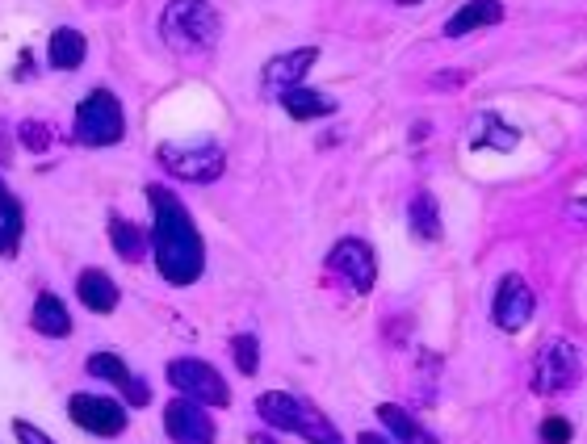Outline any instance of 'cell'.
Returning <instances> with one entry per match:
<instances>
[{
	"mask_svg": "<svg viewBox=\"0 0 587 444\" xmlns=\"http://www.w3.org/2000/svg\"><path fill=\"white\" fill-rule=\"evenodd\" d=\"M378 424H382L390 436H395L399 444H441L437 436H432L428 428H420L416 419H411L403 407H395V403H382V407H378Z\"/></svg>",
	"mask_w": 587,
	"mask_h": 444,
	"instance_id": "20",
	"label": "cell"
},
{
	"mask_svg": "<svg viewBox=\"0 0 587 444\" xmlns=\"http://www.w3.org/2000/svg\"><path fill=\"white\" fill-rule=\"evenodd\" d=\"M168 377V386L177 390L181 398H189V403H198V407H227L231 403V390H227V377L198 361V357H177V361H168L164 369Z\"/></svg>",
	"mask_w": 587,
	"mask_h": 444,
	"instance_id": "5",
	"label": "cell"
},
{
	"mask_svg": "<svg viewBox=\"0 0 587 444\" xmlns=\"http://www.w3.org/2000/svg\"><path fill=\"white\" fill-rule=\"evenodd\" d=\"M357 444H395V440H386L382 432H361V436H357Z\"/></svg>",
	"mask_w": 587,
	"mask_h": 444,
	"instance_id": "32",
	"label": "cell"
},
{
	"mask_svg": "<svg viewBox=\"0 0 587 444\" xmlns=\"http://www.w3.org/2000/svg\"><path fill=\"white\" fill-rule=\"evenodd\" d=\"M328 269L349 285L353 294H369L378 281V256L365 239H340L336 248L328 252Z\"/></svg>",
	"mask_w": 587,
	"mask_h": 444,
	"instance_id": "8",
	"label": "cell"
},
{
	"mask_svg": "<svg viewBox=\"0 0 587 444\" xmlns=\"http://www.w3.org/2000/svg\"><path fill=\"white\" fill-rule=\"evenodd\" d=\"M84 369H89V377H97V382H110V386H118V390H126L130 377H135V373L126 369V361L118 357V352H93Z\"/></svg>",
	"mask_w": 587,
	"mask_h": 444,
	"instance_id": "22",
	"label": "cell"
},
{
	"mask_svg": "<svg viewBox=\"0 0 587 444\" xmlns=\"http://www.w3.org/2000/svg\"><path fill=\"white\" fill-rule=\"evenodd\" d=\"M21 231H26V214H21V202L9 193V185L0 181V256H17L21 248Z\"/></svg>",
	"mask_w": 587,
	"mask_h": 444,
	"instance_id": "19",
	"label": "cell"
},
{
	"mask_svg": "<svg viewBox=\"0 0 587 444\" xmlns=\"http://www.w3.org/2000/svg\"><path fill=\"white\" fill-rule=\"evenodd\" d=\"M302 407H307V403H298V398L286 394V390H269V394H260V398H256V415H260V424L273 428V432H290V436H298Z\"/></svg>",
	"mask_w": 587,
	"mask_h": 444,
	"instance_id": "12",
	"label": "cell"
},
{
	"mask_svg": "<svg viewBox=\"0 0 587 444\" xmlns=\"http://www.w3.org/2000/svg\"><path fill=\"white\" fill-rule=\"evenodd\" d=\"M160 38L177 55H210L223 38V17L206 0H168L160 13Z\"/></svg>",
	"mask_w": 587,
	"mask_h": 444,
	"instance_id": "2",
	"label": "cell"
},
{
	"mask_svg": "<svg viewBox=\"0 0 587 444\" xmlns=\"http://www.w3.org/2000/svg\"><path fill=\"white\" fill-rule=\"evenodd\" d=\"M126 135V109L110 88H93L76 105V143L84 147H114Z\"/></svg>",
	"mask_w": 587,
	"mask_h": 444,
	"instance_id": "3",
	"label": "cell"
},
{
	"mask_svg": "<svg viewBox=\"0 0 587 444\" xmlns=\"http://www.w3.org/2000/svg\"><path fill=\"white\" fill-rule=\"evenodd\" d=\"M76 298L84 302V310H93V315H110V310L118 306V285L105 269H80Z\"/></svg>",
	"mask_w": 587,
	"mask_h": 444,
	"instance_id": "14",
	"label": "cell"
},
{
	"mask_svg": "<svg viewBox=\"0 0 587 444\" xmlns=\"http://www.w3.org/2000/svg\"><path fill=\"white\" fill-rule=\"evenodd\" d=\"M504 21V5L499 0H466V5L445 21V38H466L474 30H487Z\"/></svg>",
	"mask_w": 587,
	"mask_h": 444,
	"instance_id": "13",
	"label": "cell"
},
{
	"mask_svg": "<svg viewBox=\"0 0 587 444\" xmlns=\"http://www.w3.org/2000/svg\"><path fill=\"white\" fill-rule=\"evenodd\" d=\"M30 323H34L38 336H47V340H68V336H72V315H68V306H63L51 290L34 298Z\"/></svg>",
	"mask_w": 587,
	"mask_h": 444,
	"instance_id": "16",
	"label": "cell"
},
{
	"mask_svg": "<svg viewBox=\"0 0 587 444\" xmlns=\"http://www.w3.org/2000/svg\"><path fill=\"white\" fill-rule=\"evenodd\" d=\"M13 432H17L21 444H55L47 432H38V428L30 424V419H13Z\"/></svg>",
	"mask_w": 587,
	"mask_h": 444,
	"instance_id": "29",
	"label": "cell"
},
{
	"mask_svg": "<svg viewBox=\"0 0 587 444\" xmlns=\"http://www.w3.org/2000/svg\"><path fill=\"white\" fill-rule=\"evenodd\" d=\"M110 248L126 260V264H139L147 256V231L139 227V222H130V218H110Z\"/></svg>",
	"mask_w": 587,
	"mask_h": 444,
	"instance_id": "21",
	"label": "cell"
},
{
	"mask_svg": "<svg viewBox=\"0 0 587 444\" xmlns=\"http://www.w3.org/2000/svg\"><path fill=\"white\" fill-rule=\"evenodd\" d=\"M231 357H235V369H239V373L252 377V373L260 369V340L248 336V331H239V336L231 340Z\"/></svg>",
	"mask_w": 587,
	"mask_h": 444,
	"instance_id": "24",
	"label": "cell"
},
{
	"mask_svg": "<svg viewBox=\"0 0 587 444\" xmlns=\"http://www.w3.org/2000/svg\"><path fill=\"white\" fill-rule=\"evenodd\" d=\"M533 310H537V298H533V285L520 277V273H504L495 285V298H491V319L499 323V331H520L533 323Z\"/></svg>",
	"mask_w": 587,
	"mask_h": 444,
	"instance_id": "9",
	"label": "cell"
},
{
	"mask_svg": "<svg viewBox=\"0 0 587 444\" xmlns=\"http://www.w3.org/2000/svg\"><path fill=\"white\" fill-rule=\"evenodd\" d=\"M9 160H13V155H9V126L0 122V164H9Z\"/></svg>",
	"mask_w": 587,
	"mask_h": 444,
	"instance_id": "31",
	"label": "cell"
},
{
	"mask_svg": "<svg viewBox=\"0 0 587 444\" xmlns=\"http://www.w3.org/2000/svg\"><path fill=\"white\" fill-rule=\"evenodd\" d=\"M164 432L172 444H214V424H210L206 407L189 403L181 394L164 407Z\"/></svg>",
	"mask_w": 587,
	"mask_h": 444,
	"instance_id": "10",
	"label": "cell"
},
{
	"mask_svg": "<svg viewBox=\"0 0 587 444\" xmlns=\"http://www.w3.org/2000/svg\"><path fill=\"white\" fill-rule=\"evenodd\" d=\"M277 101H281V109H286L294 122H315V118L336 114V101L328 93H319V88H302V84L286 88V93H277Z\"/></svg>",
	"mask_w": 587,
	"mask_h": 444,
	"instance_id": "15",
	"label": "cell"
},
{
	"mask_svg": "<svg viewBox=\"0 0 587 444\" xmlns=\"http://www.w3.org/2000/svg\"><path fill=\"white\" fill-rule=\"evenodd\" d=\"M407 222H411V235H416V239L437 243V239L445 235V227H441V210H437V197H432L428 189H420V193L407 202Z\"/></svg>",
	"mask_w": 587,
	"mask_h": 444,
	"instance_id": "18",
	"label": "cell"
},
{
	"mask_svg": "<svg viewBox=\"0 0 587 444\" xmlns=\"http://www.w3.org/2000/svg\"><path fill=\"white\" fill-rule=\"evenodd\" d=\"M483 143L495 147V151H512L516 147V130L499 118V114H487L483 118Z\"/></svg>",
	"mask_w": 587,
	"mask_h": 444,
	"instance_id": "26",
	"label": "cell"
},
{
	"mask_svg": "<svg viewBox=\"0 0 587 444\" xmlns=\"http://www.w3.org/2000/svg\"><path fill=\"white\" fill-rule=\"evenodd\" d=\"M319 63V51L315 47H298V51H286V55H273L265 68H260V84H265V93H286V88L302 84L307 72Z\"/></svg>",
	"mask_w": 587,
	"mask_h": 444,
	"instance_id": "11",
	"label": "cell"
},
{
	"mask_svg": "<svg viewBox=\"0 0 587 444\" xmlns=\"http://www.w3.org/2000/svg\"><path fill=\"white\" fill-rule=\"evenodd\" d=\"M395 5H420V0H395Z\"/></svg>",
	"mask_w": 587,
	"mask_h": 444,
	"instance_id": "34",
	"label": "cell"
},
{
	"mask_svg": "<svg viewBox=\"0 0 587 444\" xmlns=\"http://www.w3.org/2000/svg\"><path fill=\"white\" fill-rule=\"evenodd\" d=\"M84 59H89V42H84L80 30L59 26V30L47 38V63H51V68H59V72H76Z\"/></svg>",
	"mask_w": 587,
	"mask_h": 444,
	"instance_id": "17",
	"label": "cell"
},
{
	"mask_svg": "<svg viewBox=\"0 0 587 444\" xmlns=\"http://www.w3.org/2000/svg\"><path fill=\"white\" fill-rule=\"evenodd\" d=\"M248 440H252V444H277V440H273V436H265V432H252Z\"/></svg>",
	"mask_w": 587,
	"mask_h": 444,
	"instance_id": "33",
	"label": "cell"
},
{
	"mask_svg": "<svg viewBox=\"0 0 587 444\" xmlns=\"http://www.w3.org/2000/svg\"><path fill=\"white\" fill-rule=\"evenodd\" d=\"M579 373H583L579 348L571 340H550L533 361V390L550 394V398L554 394H571L579 386Z\"/></svg>",
	"mask_w": 587,
	"mask_h": 444,
	"instance_id": "6",
	"label": "cell"
},
{
	"mask_svg": "<svg viewBox=\"0 0 587 444\" xmlns=\"http://www.w3.org/2000/svg\"><path fill=\"white\" fill-rule=\"evenodd\" d=\"M147 206H151V252H156V269L168 285H193L206 273V243L185 202L164 185H147Z\"/></svg>",
	"mask_w": 587,
	"mask_h": 444,
	"instance_id": "1",
	"label": "cell"
},
{
	"mask_svg": "<svg viewBox=\"0 0 587 444\" xmlns=\"http://www.w3.org/2000/svg\"><path fill=\"white\" fill-rule=\"evenodd\" d=\"M571 436H575V428H571L567 415L541 419V444H571Z\"/></svg>",
	"mask_w": 587,
	"mask_h": 444,
	"instance_id": "27",
	"label": "cell"
},
{
	"mask_svg": "<svg viewBox=\"0 0 587 444\" xmlns=\"http://www.w3.org/2000/svg\"><path fill=\"white\" fill-rule=\"evenodd\" d=\"M51 126L47 122H38V118H26V122H17V143L26 147V151H34V155H42V151H51Z\"/></svg>",
	"mask_w": 587,
	"mask_h": 444,
	"instance_id": "25",
	"label": "cell"
},
{
	"mask_svg": "<svg viewBox=\"0 0 587 444\" xmlns=\"http://www.w3.org/2000/svg\"><path fill=\"white\" fill-rule=\"evenodd\" d=\"M68 415H72V424L80 432L101 436V440L122 436L130 428L126 407L118 403V398H101V394H72L68 398Z\"/></svg>",
	"mask_w": 587,
	"mask_h": 444,
	"instance_id": "7",
	"label": "cell"
},
{
	"mask_svg": "<svg viewBox=\"0 0 587 444\" xmlns=\"http://www.w3.org/2000/svg\"><path fill=\"white\" fill-rule=\"evenodd\" d=\"M470 80V72H437V76H428V88H437V93H458V88Z\"/></svg>",
	"mask_w": 587,
	"mask_h": 444,
	"instance_id": "28",
	"label": "cell"
},
{
	"mask_svg": "<svg viewBox=\"0 0 587 444\" xmlns=\"http://www.w3.org/2000/svg\"><path fill=\"white\" fill-rule=\"evenodd\" d=\"M298 436L307 440V444H344L340 440V432L323 419L319 411H311V407H302V424H298Z\"/></svg>",
	"mask_w": 587,
	"mask_h": 444,
	"instance_id": "23",
	"label": "cell"
},
{
	"mask_svg": "<svg viewBox=\"0 0 587 444\" xmlns=\"http://www.w3.org/2000/svg\"><path fill=\"white\" fill-rule=\"evenodd\" d=\"M122 394H126V403H130V407H147V403H151V390H147L143 377H130V386H126Z\"/></svg>",
	"mask_w": 587,
	"mask_h": 444,
	"instance_id": "30",
	"label": "cell"
},
{
	"mask_svg": "<svg viewBox=\"0 0 587 444\" xmlns=\"http://www.w3.org/2000/svg\"><path fill=\"white\" fill-rule=\"evenodd\" d=\"M160 164L168 176L189 185H214L227 172V151L219 143H164Z\"/></svg>",
	"mask_w": 587,
	"mask_h": 444,
	"instance_id": "4",
	"label": "cell"
}]
</instances>
